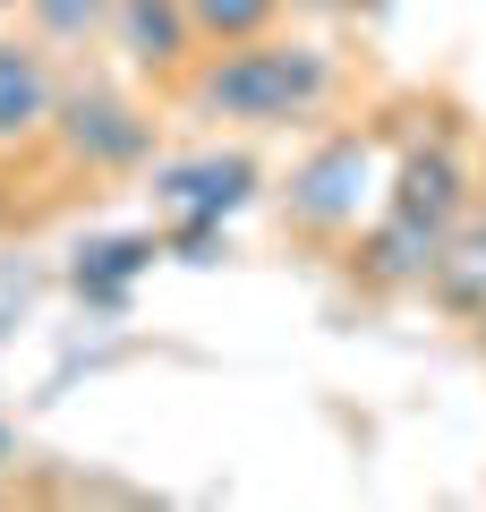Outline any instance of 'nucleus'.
Listing matches in <instances>:
<instances>
[{"label":"nucleus","instance_id":"3","mask_svg":"<svg viewBox=\"0 0 486 512\" xmlns=\"http://www.w3.org/2000/svg\"><path fill=\"white\" fill-rule=\"evenodd\" d=\"M43 146L69 171H86V180H137L162 154V120L145 94H128L111 77H94L86 60H69L60 94H52V120H43Z\"/></svg>","mask_w":486,"mask_h":512},{"label":"nucleus","instance_id":"1","mask_svg":"<svg viewBox=\"0 0 486 512\" xmlns=\"http://www.w3.org/2000/svg\"><path fill=\"white\" fill-rule=\"evenodd\" d=\"M342 86H350L342 52L316 43V35H282V26H265V35H248V43H205V52L171 77V94H180L188 120L239 128V137L316 128L324 111L342 103Z\"/></svg>","mask_w":486,"mask_h":512},{"label":"nucleus","instance_id":"4","mask_svg":"<svg viewBox=\"0 0 486 512\" xmlns=\"http://www.w3.org/2000/svg\"><path fill=\"white\" fill-rule=\"evenodd\" d=\"M469 197H478V163H469V137L452 120H435L427 137H393V163H384V197L376 205L427 222V231H452Z\"/></svg>","mask_w":486,"mask_h":512},{"label":"nucleus","instance_id":"12","mask_svg":"<svg viewBox=\"0 0 486 512\" xmlns=\"http://www.w3.org/2000/svg\"><path fill=\"white\" fill-rule=\"evenodd\" d=\"M282 9H307V18H359V9H376V0H282Z\"/></svg>","mask_w":486,"mask_h":512},{"label":"nucleus","instance_id":"9","mask_svg":"<svg viewBox=\"0 0 486 512\" xmlns=\"http://www.w3.org/2000/svg\"><path fill=\"white\" fill-rule=\"evenodd\" d=\"M154 256H162V222H145V231H103V239L77 248L69 291L86 299V308H128V282H137Z\"/></svg>","mask_w":486,"mask_h":512},{"label":"nucleus","instance_id":"10","mask_svg":"<svg viewBox=\"0 0 486 512\" xmlns=\"http://www.w3.org/2000/svg\"><path fill=\"white\" fill-rule=\"evenodd\" d=\"M18 18H26V35H35L43 52L69 69V60L103 52V18H111V0H26Z\"/></svg>","mask_w":486,"mask_h":512},{"label":"nucleus","instance_id":"13","mask_svg":"<svg viewBox=\"0 0 486 512\" xmlns=\"http://www.w3.org/2000/svg\"><path fill=\"white\" fill-rule=\"evenodd\" d=\"M469 350H478V359H486V308L469 316Z\"/></svg>","mask_w":486,"mask_h":512},{"label":"nucleus","instance_id":"2","mask_svg":"<svg viewBox=\"0 0 486 512\" xmlns=\"http://www.w3.org/2000/svg\"><path fill=\"white\" fill-rule=\"evenodd\" d=\"M393 120H342L290 163V180L273 188V214L299 248H342L384 197V163H393Z\"/></svg>","mask_w":486,"mask_h":512},{"label":"nucleus","instance_id":"5","mask_svg":"<svg viewBox=\"0 0 486 512\" xmlns=\"http://www.w3.org/2000/svg\"><path fill=\"white\" fill-rule=\"evenodd\" d=\"M145 188H154V222H231L239 205L265 197V163L248 146H197L171 154V163H145Z\"/></svg>","mask_w":486,"mask_h":512},{"label":"nucleus","instance_id":"11","mask_svg":"<svg viewBox=\"0 0 486 512\" xmlns=\"http://www.w3.org/2000/svg\"><path fill=\"white\" fill-rule=\"evenodd\" d=\"M180 9L197 26V43H248V35H265V26L290 18L282 0H180Z\"/></svg>","mask_w":486,"mask_h":512},{"label":"nucleus","instance_id":"8","mask_svg":"<svg viewBox=\"0 0 486 512\" xmlns=\"http://www.w3.org/2000/svg\"><path fill=\"white\" fill-rule=\"evenodd\" d=\"M418 291H427L452 325H469V316L486 308V188L461 205V222L435 239V265H427V282H418Z\"/></svg>","mask_w":486,"mask_h":512},{"label":"nucleus","instance_id":"14","mask_svg":"<svg viewBox=\"0 0 486 512\" xmlns=\"http://www.w3.org/2000/svg\"><path fill=\"white\" fill-rule=\"evenodd\" d=\"M9 214H18V197H9V180H0V231H9Z\"/></svg>","mask_w":486,"mask_h":512},{"label":"nucleus","instance_id":"15","mask_svg":"<svg viewBox=\"0 0 486 512\" xmlns=\"http://www.w3.org/2000/svg\"><path fill=\"white\" fill-rule=\"evenodd\" d=\"M18 9H26V0H0V18H18Z\"/></svg>","mask_w":486,"mask_h":512},{"label":"nucleus","instance_id":"6","mask_svg":"<svg viewBox=\"0 0 486 512\" xmlns=\"http://www.w3.org/2000/svg\"><path fill=\"white\" fill-rule=\"evenodd\" d=\"M103 52H120L128 77H154L162 94H171V77L188 69V60L205 52L197 26H188L180 0H111V18H103Z\"/></svg>","mask_w":486,"mask_h":512},{"label":"nucleus","instance_id":"7","mask_svg":"<svg viewBox=\"0 0 486 512\" xmlns=\"http://www.w3.org/2000/svg\"><path fill=\"white\" fill-rule=\"evenodd\" d=\"M52 94H60V60L35 35H0V154L43 146Z\"/></svg>","mask_w":486,"mask_h":512}]
</instances>
